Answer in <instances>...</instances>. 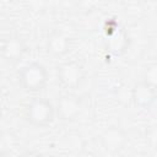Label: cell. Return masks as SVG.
I'll use <instances>...</instances> for the list:
<instances>
[{
	"mask_svg": "<svg viewBox=\"0 0 157 157\" xmlns=\"http://www.w3.org/2000/svg\"><path fill=\"white\" fill-rule=\"evenodd\" d=\"M55 114L56 109L53 103L49 99L42 97L33 98L25 109V117L28 123L38 128L50 125L55 118Z\"/></svg>",
	"mask_w": 157,
	"mask_h": 157,
	"instance_id": "6da1fadb",
	"label": "cell"
},
{
	"mask_svg": "<svg viewBox=\"0 0 157 157\" xmlns=\"http://www.w3.org/2000/svg\"><path fill=\"white\" fill-rule=\"evenodd\" d=\"M18 82L26 92H39L48 82V71L40 63L32 61L21 67Z\"/></svg>",
	"mask_w": 157,
	"mask_h": 157,
	"instance_id": "7a4b0ae2",
	"label": "cell"
},
{
	"mask_svg": "<svg viewBox=\"0 0 157 157\" xmlns=\"http://www.w3.org/2000/svg\"><path fill=\"white\" fill-rule=\"evenodd\" d=\"M56 77L60 85L66 90L77 88L85 78L83 66L76 60H67L56 67Z\"/></svg>",
	"mask_w": 157,
	"mask_h": 157,
	"instance_id": "3957f363",
	"label": "cell"
},
{
	"mask_svg": "<svg viewBox=\"0 0 157 157\" xmlns=\"http://www.w3.org/2000/svg\"><path fill=\"white\" fill-rule=\"evenodd\" d=\"M56 114L64 121H72L81 114L82 102L78 96L74 93H64L58 98L56 102Z\"/></svg>",
	"mask_w": 157,
	"mask_h": 157,
	"instance_id": "277c9868",
	"label": "cell"
},
{
	"mask_svg": "<svg viewBox=\"0 0 157 157\" xmlns=\"http://www.w3.org/2000/svg\"><path fill=\"white\" fill-rule=\"evenodd\" d=\"M99 140H101L102 146L108 152L118 153L125 147L128 142V136L123 128L117 126V125H110L102 131Z\"/></svg>",
	"mask_w": 157,
	"mask_h": 157,
	"instance_id": "5b68a950",
	"label": "cell"
},
{
	"mask_svg": "<svg viewBox=\"0 0 157 157\" xmlns=\"http://www.w3.org/2000/svg\"><path fill=\"white\" fill-rule=\"evenodd\" d=\"M157 99V90L148 83L144 82L142 80L140 82H136L131 88V101L135 107L139 109H150Z\"/></svg>",
	"mask_w": 157,
	"mask_h": 157,
	"instance_id": "8992f818",
	"label": "cell"
},
{
	"mask_svg": "<svg viewBox=\"0 0 157 157\" xmlns=\"http://www.w3.org/2000/svg\"><path fill=\"white\" fill-rule=\"evenodd\" d=\"M27 47L18 36H9L1 42V56L9 63L18 61L26 53Z\"/></svg>",
	"mask_w": 157,
	"mask_h": 157,
	"instance_id": "52a82bcc",
	"label": "cell"
},
{
	"mask_svg": "<svg viewBox=\"0 0 157 157\" xmlns=\"http://www.w3.org/2000/svg\"><path fill=\"white\" fill-rule=\"evenodd\" d=\"M71 49V39L63 31H52L47 38V50L54 56H64Z\"/></svg>",
	"mask_w": 157,
	"mask_h": 157,
	"instance_id": "ba28073f",
	"label": "cell"
},
{
	"mask_svg": "<svg viewBox=\"0 0 157 157\" xmlns=\"http://www.w3.org/2000/svg\"><path fill=\"white\" fill-rule=\"evenodd\" d=\"M129 45V38L126 32L123 28H117L114 32H112L107 39V48L108 50L114 55L123 54Z\"/></svg>",
	"mask_w": 157,
	"mask_h": 157,
	"instance_id": "9c48e42d",
	"label": "cell"
},
{
	"mask_svg": "<svg viewBox=\"0 0 157 157\" xmlns=\"http://www.w3.org/2000/svg\"><path fill=\"white\" fill-rule=\"evenodd\" d=\"M142 81L157 90V63L146 66L142 74Z\"/></svg>",
	"mask_w": 157,
	"mask_h": 157,
	"instance_id": "30bf717a",
	"label": "cell"
},
{
	"mask_svg": "<svg viewBox=\"0 0 157 157\" xmlns=\"http://www.w3.org/2000/svg\"><path fill=\"white\" fill-rule=\"evenodd\" d=\"M18 157H42V155L36 151H26V152L21 153Z\"/></svg>",
	"mask_w": 157,
	"mask_h": 157,
	"instance_id": "8fae6325",
	"label": "cell"
}]
</instances>
